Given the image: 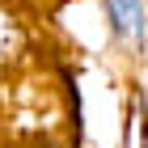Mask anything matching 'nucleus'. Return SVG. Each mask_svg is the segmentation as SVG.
I'll return each mask as SVG.
<instances>
[{
  "mask_svg": "<svg viewBox=\"0 0 148 148\" xmlns=\"http://www.w3.org/2000/svg\"><path fill=\"white\" fill-rule=\"evenodd\" d=\"M106 13H110L114 38H144V0H106Z\"/></svg>",
  "mask_w": 148,
  "mask_h": 148,
  "instance_id": "1",
  "label": "nucleus"
},
{
  "mask_svg": "<svg viewBox=\"0 0 148 148\" xmlns=\"http://www.w3.org/2000/svg\"><path fill=\"white\" fill-rule=\"evenodd\" d=\"M17 51H21V25L13 13L0 9V59H13Z\"/></svg>",
  "mask_w": 148,
  "mask_h": 148,
  "instance_id": "2",
  "label": "nucleus"
}]
</instances>
